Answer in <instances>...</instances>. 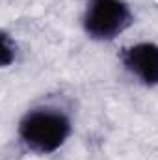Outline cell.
Returning a JSON list of instances; mask_svg holds the SVG:
<instances>
[{
	"instance_id": "6da1fadb",
	"label": "cell",
	"mask_w": 158,
	"mask_h": 160,
	"mask_svg": "<svg viewBox=\"0 0 158 160\" xmlns=\"http://www.w3.org/2000/svg\"><path fill=\"white\" fill-rule=\"evenodd\" d=\"M19 134L30 151L39 155L54 153L71 134V121L63 112L54 108L32 110L21 121Z\"/></svg>"
},
{
	"instance_id": "7a4b0ae2",
	"label": "cell",
	"mask_w": 158,
	"mask_h": 160,
	"mask_svg": "<svg viewBox=\"0 0 158 160\" xmlns=\"http://www.w3.org/2000/svg\"><path fill=\"white\" fill-rule=\"evenodd\" d=\"M132 22V11L123 0H89L84 28L93 39H114Z\"/></svg>"
},
{
	"instance_id": "3957f363",
	"label": "cell",
	"mask_w": 158,
	"mask_h": 160,
	"mask_svg": "<svg viewBox=\"0 0 158 160\" xmlns=\"http://www.w3.org/2000/svg\"><path fill=\"white\" fill-rule=\"evenodd\" d=\"M125 67L147 86L158 84V45L138 43L123 52Z\"/></svg>"
},
{
	"instance_id": "277c9868",
	"label": "cell",
	"mask_w": 158,
	"mask_h": 160,
	"mask_svg": "<svg viewBox=\"0 0 158 160\" xmlns=\"http://www.w3.org/2000/svg\"><path fill=\"white\" fill-rule=\"evenodd\" d=\"M0 48H2V63L9 65V62L15 56V43L9 41L7 34H2V45H0Z\"/></svg>"
}]
</instances>
